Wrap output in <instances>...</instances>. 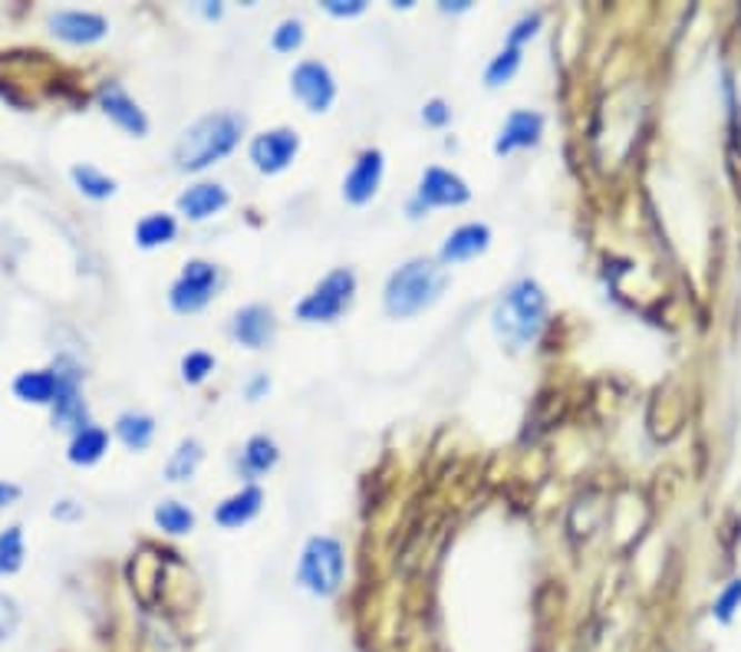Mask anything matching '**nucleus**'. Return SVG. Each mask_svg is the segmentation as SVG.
<instances>
[{
	"instance_id": "f257e3e1",
	"label": "nucleus",
	"mask_w": 741,
	"mask_h": 652,
	"mask_svg": "<svg viewBox=\"0 0 741 652\" xmlns=\"http://www.w3.org/2000/svg\"><path fill=\"white\" fill-rule=\"evenodd\" d=\"M548 323V293L531 278L514 280L491 310V330L508 350L531 347Z\"/></svg>"
},
{
	"instance_id": "f03ea898",
	"label": "nucleus",
	"mask_w": 741,
	"mask_h": 652,
	"mask_svg": "<svg viewBox=\"0 0 741 652\" xmlns=\"http://www.w3.org/2000/svg\"><path fill=\"white\" fill-rule=\"evenodd\" d=\"M244 136V119L238 112H208L194 119L176 142L179 172H204L214 162L228 159Z\"/></svg>"
},
{
	"instance_id": "7ed1b4c3",
	"label": "nucleus",
	"mask_w": 741,
	"mask_h": 652,
	"mask_svg": "<svg viewBox=\"0 0 741 652\" xmlns=\"http://www.w3.org/2000/svg\"><path fill=\"white\" fill-rule=\"evenodd\" d=\"M445 287H449V271L442 261L415 258L389 274L385 290H382V307L395 320H412V317L425 313L429 307H435L439 297L445 293Z\"/></svg>"
},
{
	"instance_id": "20e7f679",
	"label": "nucleus",
	"mask_w": 741,
	"mask_h": 652,
	"mask_svg": "<svg viewBox=\"0 0 741 652\" xmlns=\"http://www.w3.org/2000/svg\"><path fill=\"white\" fill-rule=\"evenodd\" d=\"M343 576H347V558H343V544L337 538L317 534L303 544L300 560H297L300 590H307L310 596L330 600L340 593Z\"/></svg>"
},
{
	"instance_id": "39448f33",
	"label": "nucleus",
	"mask_w": 741,
	"mask_h": 652,
	"mask_svg": "<svg viewBox=\"0 0 741 652\" xmlns=\"http://www.w3.org/2000/svg\"><path fill=\"white\" fill-rule=\"evenodd\" d=\"M353 293H357V274L350 268H337L297 303V320H303V323H333L350 310Z\"/></svg>"
},
{
	"instance_id": "423d86ee",
	"label": "nucleus",
	"mask_w": 741,
	"mask_h": 652,
	"mask_svg": "<svg viewBox=\"0 0 741 652\" xmlns=\"http://www.w3.org/2000/svg\"><path fill=\"white\" fill-rule=\"evenodd\" d=\"M214 287H218V268L211 261L194 258V261H188L186 268H182V274L169 287V303L182 317L198 313V310H204L211 303Z\"/></svg>"
},
{
	"instance_id": "0eeeda50",
	"label": "nucleus",
	"mask_w": 741,
	"mask_h": 652,
	"mask_svg": "<svg viewBox=\"0 0 741 652\" xmlns=\"http://www.w3.org/2000/svg\"><path fill=\"white\" fill-rule=\"evenodd\" d=\"M297 152H300V136L293 129H283V126L254 136L251 146H248V159L261 175H280L283 169H290Z\"/></svg>"
},
{
	"instance_id": "6e6552de",
	"label": "nucleus",
	"mask_w": 741,
	"mask_h": 652,
	"mask_svg": "<svg viewBox=\"0 0 741 652\" xmlns=\"http://www.w3.org/2000/svg\"><path fill=\"white\" fill-rule=\"evenodd\" d=\"M464 201H471V188L464 185V179H459L455 172L449 169H425L419 188H415V198L409 204V211H429V208H459Z\"/></svg>"
},
{
	"instance_id": "1a4fd4ad",
	"label": "nucleus",
	"mask_w": 741,
	"mask_h": 652,
	"mask_svg": "<svg viewBox=\"0 0 741 652\" xmlns=\"http://www.w3.org/2000/svg\"><path fill=\"white\" fill-rule=\"evenodd\" d=\"M290 93L297 96L310 112H327L337 99V80L327 63L303 60L290 73Z\"/></svg>"
},
{
	"instance_id": "9d476101",
	"label": "nucleus",
	"mask_w": 741,
	"mask_h": 652,
	"mask_svg": "<svg viewBox=\"0 0 741 652\" xmlns=\"http://www.w3.org/2000/svg\"><path fill=\"white\" fill-rule=\"evenodd\" d=\"M57 379H60V389H57V402L50 405L53 409V425L60 429H73L80 432L87 422V402H83V392H80V370L77 367H67L57 363Z\"/></svg>"
},
{
	"instance_id": "9b49d317",
	"label": "nucleus",
	"mask_w": 741,
	"mask_h": 652,
	"mask_svg": "<svg viewBox=\"0 0 741 652\" xmlns=\"http://www.w3.org/2000/svg\"><path fill=\"white\" fill-rule=\"evenodd\" d=\"M50 30L63 43L90 47V43H99L109 33V20L102 13H93V10H53L50 13Z\"/></svg>"
},
{
	"instance_id": "f8f14e48",
	"label": "nucleus",
	"mask_w": 741,
	"mask_h": 652,
	"mask_svg": "<svg viewBox=\"0 0 741 652\" xmlns=\"http://www.w3.org/2000/svg\"><path fill=\"white\" fill-rule=\"evenodd\" d=\"M99 109L106 112L109 122H116L122 132L136 136V139H146L149 136V116L142 112V106L126 93L119 83H109L99 90Z\"/></svg>"
},
{
	"instance_id": "ddd939ff",
	"label": "nucleus",
	"mask_w": 741,
	"mask_h": 652,
	"mask_svg": "<svg viewBox=\"0 0 741 652\" xmlns=\"http://www.w3.org/2000/svg\"><path fill=\"white\" fill-rule=\"evenodd\" d=\"M382 172H385V159L379 149H363L353 162V169L343 179V198L350 204H370L375 191L382 185Z\"/></svg>"
},
{
	"instance_id": "4468645a",
	"label": "nucleus",
	"mask_w": 741,
	"mask_h": 652,
	"mask_svg": "<svg viewBox=\"0 0 741 652\" xmlns=\"http://www.w3.org/2000/svg\"><path fill=\"white\" fill-rule=\"evenodd\" d=\"M541 136H544V116L531 112V109H514L494 139V156H511V152L531 149L541 142Z\"/></svg>"
},
{
	"instance_id": "2eb2a0df",
	"label": "nucleus",
	"mask_w": 741,
	"mask_h": 652,
	"mask_svg": "<svg viewBox=\"0 0 741 652\" xmlns=\"http://www.w3.org/2000/svg\"><path fill=\"white\" fill-rule=\"evenodd\" d=\"M231 337L248 347V350H264L274 343L278 337V320L268 307L261 303H251V307H241L234 317H231Z\"/></svg>"
},
{
	"instance_id": "dca6fc26",
	"label": "nucleus",
	"mask_w": 741,
	"mask_h": 652,
	"mask_svg": "<svg viewBox=\"0 0 741 652\" xmlns=\"http://www.w3.org/2000/svg\"><path fill=\"white\" fill-rule=\"evenodd\" d=\"M231 201L228 188L218 185V182H198V185L186 188L179 194V211L186 214L188 221H208L214 218L218 211H224Z\"/></svg>"
},
{
	"instance_id": "f3484780",
	"label": "nucleus",
	"mask_w": 741,
	"mask_h": 652,
	"mask_svg": "<svg viewBox=\"0 0 741 652\" xmlns=\"http://www.w3.org/2000/svg\"><path fill=\"white\" fill-rule=\"evenodd\" d=\"M488 244H491V228H488V224H474V221H471V224L455 228V231L445 238L439 261H442V264H462V261H471V258L484 254V251H488Z\"/></svg>"
},
{
	"instance_id": "a211bd4d",
	"label": "nucleus",
	"mask_w": 741,
	"mask_h": 652,
	"mask_svg": "<svg viewBox=\"0 0 741 652\" xmlns=\"http://www.w3.org/2000/svg\"><path fill=\"white\" fill-rule=\"evenodd\" d=\"M261 504H264V491L258 484H244L241 491H234L231 498H224L218 508H214V521L221 528H244L251 524L258 514H261Z\"/></svg>"
},
{
	"instance_id": "6ab92c4d",
	"label": "nucleus",
	"mask_w": 741,
	"mask_h": 652,
	"mask_svg": "<svg viewBox=\"0 0 741 652\" xmlns=\"http://www.w3.org/2000/svg\"><path fill=\"white\" fill-rule=\"evenodd\" d=\"M57 389H60L57 370H23L13 379V395L30 405H53Z\"/></svg>"
},
{
	"instance_id": "aec40b11",
	"label": "nucleus",
	"mask_w": 741,
	"mask_h": 652,
	"mask_svg": "<svg viewBox=\"0 0 741 652\" xmlns=\"http://www.w3.org/2000/svg\"><path fill=\"white\" fill-rule=\"evenodd\" d=\"M106 452H109V432L90 422V425H83L80 432H73L70 449H67V459H70L73 465L87 468L96 465Z\"/></svg>"
},
{
	"instance_id": "412c9836",
	"label": "nucleus",
	"mask_w": 741,
	"mask_h": 652,
	"mask_svg": "<svg viewBox=\"0 0 741 652\" xmlns=\"http://www.w3.org/2000/svg\"><path fill=\"white\" fill-rule=\"evenodd\" d=\"M116 439L129 452H146L156 439V419L146 415V412H122L116 419Z\"/></svg>"
},
{
	"instance_id": "4be33fe9",
	"label": "nucleus",
	"mask_w": 741,
	"mask_h": 652,
	"mask_svg": "<svg viewBox=\"0 0 741 652\" xmlns=\"http://www.w3.org/2000/svg\"><path fill=\"white\" fill-rule=\"evenodd\" d=\"M176 234H179V221H176L172 214H166V211H152V214H146V218L136 224V244H139L142 251L162 248V244L176 241Z\"/></svg>"
},
{
	"instance_id": "5701e85b",
	"label": "nucleus",
	"mask_w": 741,
	"mask_h": 652,
	"mask_svg": "<svg viewBox=\"0 0 741 652\" xmlns=\"http://www.w3.org/2000/svg\"><path fill=\"white\" fill-rule=\"evenodd\" d=\"M278 459L280 452L274 439H268V435H251V439L244 442V452H241V471H244L248 478H261V474H268L271 468L278 465Z\"/></svg>"
},
{
	"instance_id": "b1692460",
	"label": "nucleus",
	"mask_w": 741,
	"mask_h": 652,
	"mask_svg": "<svg viewBox=\"0 0 741 652\" xmlns=\"http://www.w3.org/2000/svg\"><path fill=\"white\" fill-rule=\"evenodd\" d=\"M204 462V449H201V442L198 439H182L179 445H176V452L169 455V462H166V478L169 481H191L194 478V471L201 468Z\"/></svg>"
},
{
	"instance_id": "393cba45",
	"label": "nucleus",
	"mask_w": 741,
	"mask_h": 652,
	"mask_svg": "<svg viewBox=\"0 0 741 652\" xmlns=\"http://www.w3.org/2000/svg\"><path fill=\"white\" fill-rule=\"evenodd\" d=\"M70 179H73V185L80 188L87 198H93V201H106V198H112V194H116V188H119L112 175L99 172L96 165H73V169H70Z\"/></svg>"
},
{
	"instance_id": "a878e982",
	"label": "nucleus",
	"mask_w": 741,
	"mask_h": 652,
	"mask_svg": "<svg viewBox=\"0 0 741 652\" xmlns=\"http://www.w3.org/2000/svg\"><path fill=\"white\" fill-rule=\"evenodd\" d=\"M156 524L166 531V534H191L194 531V511L182 504V501H159L156 504Z\"/></svg>"
},
{
	"instance_id": "bb28decb",
	"label": "nucleus",
	"mask_w": 741,
	"mask_h": 652,
	"mask_svg": "<svg viewBox=\"0 0 741 652\" xmlns=\"http://www.w3.org/2000/svg\"><path fill=\"white\" fill-rule=\"evenodd\" d=\"M521 70V47H501L494 57H491V63H488V70H484V83L494 90V87H504L508 80H514V73Z\"/></svg>"
},
{
	"instance_id": "cd10ccee",
	"label": "nucleus",
	"mask_w": 741,
	"mask_h": 652,
	"mask_svg": "<svg viewBox=\"0 0 741 652\" xmlns=\"http://www.w3.org/2000/svg\"><path fill=\"white\" fill-rule=\"evenodd\" d=\"M23 531L20 528H7L0 531V576H10L23 566Z\"/></svg>"
},
{
	"instance_id": "c85d7f7f",
	"label": "nucleus",
	"mask_w": 741,
	"mask_h": 652,
	"mask_svg": "<svg viewBox=\"0 0 741 652\" xmlns=\"http://www.w3.org/2000/svg\"><path fill=\"white\" fill-rule=\"evenodd\" d=\"M303 20H297V17H287V20H280L278 30L271 33V47L278 50V53H293V50H300L303 47Z\"/></svg>"
},
{
	"instance_id": "c756f323",
	"label": "nucleus",
	"mask_w": 741,
	"mask_h": 652,
	"mask_svg": "<svg viewBox=\"0 0 741 652\" xmlns=\"http://www.w3.org/2000/svg\"><path fill=\"white\" fill-rule=\"evenodd\" d=\"M739 610H741V580H732V583H725L722 593L715 596V603H712V616H715V623L729 626V623L735 620Z\"/></svg>"
},
{
	"instance_id": "7c9ffc66",
	"label": "nucleus",
	"mask_w": 741,
	"mask_h": 652,
	"mask_svg": "<svg viewBox=\"0 0 741 652\" xmlns=\"http://www.w3.org/2000/svg\"><path fill=\"white\" fill-rule=\"evenodd\" d=\"M211 373H214V357H211V353H204V350H191L188 357H182V379H186L188 385L204 382Z\"/></svg>"
},
{
	"instance_id": "2f4dec72",
	"label": "nucleus",
	"mask_w": 741,
	"mask_h": 652,
	"mask_svg": "<svg viewBox=\"0 0 741 652\" xmlns=\"http://www.w3.org/2000/svg\"><path fill=\"white\" fill-rule=\"evenodd\" d=\"M20 626V603L7 593H0V643H7Z\"/></svg>"
},
{
	"instance_id": "473e14b6",
	"label": "nucleus",
	"mask_w": 741,
	"mask_h": 652,
	"mask_svg": "<svg viewBox=\"0 0 741 652\" xmlns=\"http://www.w3.org/2000/svg\"><path fill=\"white\" fill-rule=\"evenodd\" d=\"M541 30V13H524L514 27H511V33H508V47H524L534 33Z\"/></svg>"
},
{
	"instance_id": "72a5a7b5",
	"label": "nucleus",
	"mask_w": 741,
	"mask_h": 652,
	"mask_svg": "<svg viewBox=\"0 0 741 652\" xmlns=\"http://www.w3.org/2000/svg\"><path fill=\"white\" fill-rule=\"evenodd\" d=\"M449 119H452V109H449L442 99H429V102L422 106V122H425V126L442 129V126H449Z\"/></svg>"
},
{
	"instance_id": "f704fd0d",
	"label": "nucleus",
	"mask_w": 741,
	"mask_h": 652,
	"mask_svg": "<svg viewBox=\"0 0 741 652\" xmlns=\"http://www.w3.org/2000/svg\"><path fill=\"white\" fill-rule=\"evenodd\" d=\"M323 10L330 17H357L367 10V0H323Z\"/></svg>"
},
{
	"instance_id": "c9c22d12",
	"label": "nucleus",
	"mask_w": 741,
	"mask_h": 652,
	"mask_svg": "<svg viewBox=\"0 0 741 652\" xmlns=\"http://www.w3.org/2000/svg\"><path fill=\"white\" fill-rule=\"evenodd\" d=\"M268 389H271V379H268V373H258L254 379H251V382H248L244 395H248L251 402H258V399H261V395H264Z\"/></svg>"
},
{
	"instance_id": "e433bc0d",
	"label": "nucleus",
	"mask_w": 741,
	"mask_h": 652,
	"mask_svg": "<svg viewBox=\"0 0 741 652\" xmlns=\"http://www.w3.org/2000/svg\"><path fill=\"white\" fill-rule=\"evenodd\" d=\"M80 514H83V508L77 501H57V508H53V518H60V521L80 518Z\"/></svg>"
},
{
	"instance_id": "4c0bfd02",
	"label": "nucleus",
	"mask_w": 741,
	"mask_h": 652,
	"mask_svg": "<svg viewBox=\"0 0 741 652\" xmlns=\"http://www.w3.org/2000/svg\"><path fill=\"white\" fill-rule=\"evenodd\" d=\"M17 498H20V488H17L13 481H0V511H3V508H10Z\"/></svg>"
}]
</instances>
